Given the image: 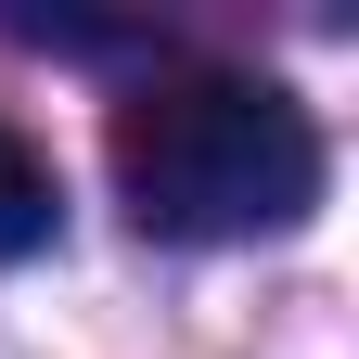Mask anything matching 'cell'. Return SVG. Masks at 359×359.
Returning <instances> with one entry per match:
<instances>
[{"instance_id":"6da1fadb","label":"cell","mask_w":359,"mask_h":359,"mask_svg":"<svg viewBox=\"0 0 359 359\" xmlns=\"http://www.w3.org/2000/svg\"><path fill=\"white\" fill-rule=\"evenodd\" d=\"M103 167H116V205L142 218L154 244H257V231H295V218L321 205V180H334L321 116H308L283 77H231V65L142 77L103 116Z\"/></svg>"},{"instance_id":"7a4b0ae2","label":"cell","mask_w":359,"mask_h":359,"mask_svg":"<svg viewBox=\"0 0 359 359\" xmlns=\"http://www.w3.org/2000/svg\"><path fill=\"white\" fill-rule=\"evenodd\" d=\"M52 218H65V193H52V154H39L26 128L0 116V257H39V244H52Z\"/></svg>"}]
</instances>
